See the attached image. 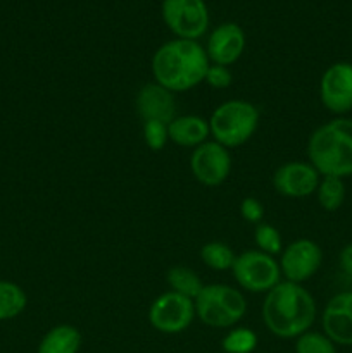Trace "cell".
<instances>
[{"instance_id":"30bf717a","label":"cell","mask_w":352,"mask_h":353,"mask_svg":"<svg viewBox=\"0 0 352 353\" xmlns=\"http://www.w3.org/2000/svg\"><path fill=\"white\" fill-rule=\"evenodd\" d=\"M190 171L204 186H219L231 172V154L226 147L214 140L193 148L190 155Z\"/></svg>"},{"instance_id":"5b68a950","label":"cell","mask_w":352,"mask_h":353,"mask_svg":"<svg viewBox=\"0 0 352 353\" xmlns=\"http://www.w3.org/2000/svg\"><path fill=\"white\" fill-rule=\"evenodd\" d=\"M195 317L202 324L216 330H228L233 327L244 319L247 312V300L240 290L230 285H204L197 299Z\"/></svg>"},{"instance_id":"ba28073f","label":"cell","mask_w":352,"mask_h":353,"mask_svg":"<svg viewBox=\"0 0 352 353\" xmlns=\"http://www.w3.org/2000/svg\"><path fill=\"white\" fill-rule=\"evenodd\" d=\"M148 323L155 331L164 334H178L190 327L195 319V305L192 299L175 292L161 293L148 307Z\"/></svg>"},{"instance_id":"ffe728a7","label":"cell","mask_w":352,"mask_h":353,"mask_svg":"<svg viewBox=\"0 0 352 353\" xmlns=\"http://www.w3.org/2000/svg\"><path fill=\"white\" fill-rule=\"evenodd\" d=\"M345 183L342 178L335 176H321V181L316 190V199L321 209L326 212H335L345 202Z\"/></svg>"},{"instance_id":"9c48e42d","label":"cell","mask_w":352,"mask_h":353,"mask_svg":"<svg viewBox=\"0 0 352 353\" xmlns=\"http://www.w3.org/2000/svg\"><path fill=\"white\" fill-rule=\"evenodd\" d=\"M278 264L282 276H285V281L302 285L320 271L323 264V250L316 241L309 238H299L283 247Z\"/></svg>"},{"instance_id":"9a60e30c","label":"cell","mask_w":352,"mask_h":353,"mask_svg":"<svg viewBox=\"0 0 352 353\" xmlns=\"http://www.w3.org/2000/svg\"><path fill=\"white\" fill-rule=\"evenodd\" d=\"M137 112L141 121H161L169 124L176 117L175 93L155 81L145 83L137 93Z\"/></svg>"},{"instance_id":"7402d4cb","label":"cell","mask_w":352,"mask_h":353,"mask_svg":"<svg viewBox=\"0 0 352 353\" xmlns=\"http://www.w3.org/2000/svg\"><path fill=\"white\" fill-rule=\"evenodd\" d=\"M221 347L226 353H252L257 347V334L248 327H231L224 334Z\"/></svg>"},{"instance_id":"d6986e66","label":"cell","mask_w":352,"mask_h":353,"mask_svg":"<svg viewBox=\"0 0 352 353\" xmlns=\"http://www.w3.org/2000/svg\"><path fill=\"white\" fill-rule=\"evenodd\" d=\"M28 296L19 285L12 281H0V321L16 319L24 312Z\"/></svg>"},{"instance_id":"e0dca14e","label":"cell","mask_w":352,"mask_h":353,"mask_svg":"<svg viewBox=\"0 0 352 353\" xmlns=\"http://www.w3.org/2000/svg\"><path fill=\"white\" fill-rule=\"evenodd\" d=\"M81 333L71 324H59L50 327L41 338L37 353H79Z\"/></svg>"},{"instance_id":"277c9868","label":"cell","mask_w":352,"mask_h":353,"mask_svg":"<svg viewBox=\"0 0 352 353\" xmlns=\"http://www.w3.org/2000/svg\"><path fill=\"white\" fill-rule=\"evenodd\" d=\"M259 109L254 103L231 99L219 103L207 121L213 140L231 150L242 147L254 137L259 128Z\"/></svg>"},{"instance_id":"8fae6325","label":"cell","mask_w":352,"mask_h":353,"mask_svg":"<svg viewBox=\"0 0 352 353\" xmlns=\"http://www.w3.org/2000/svg\"><path fill=\"white\" fill-rule=\"evenodd\" d=\"M320 100L328 112L344 117L352 110V62L328 65L320 79Z\"/></svg>"},{"instance_id":"3957f363","label":"cell","mask_w":352,"mask_h":353,"mask_svg":"<svg viewBox=\"0 0 352 353\" xmlns=\"http://www.w3.org/2000/svg\"><path fill=\"white\" fill-rule=\"evenodd\" d=\"M307 161L321 176H352V119L335 117L311 133Z\"/></svg>"},{"instance_id":"4fadbf2b","label":"cell","mask_w":352,"mask_h":353,"mask_svg":"<svg viewBox=\"0 0 352 353\" xmlns=\"http://www.w3.org/2000/svg\"><path fill=\"white\" fill-rule=\"evenodd\" d=\"M245 31L237 23H223L214 28L206 43V54L211 64L233 65L245 50Z\"/></svg>"},{"instance_id":"cb8c5ba5","label":"cell","mask_w":352,"mask_h":353,"mask_svg":"<svg viewBox=\"0 0 352 353\" xmlns=\"http://www.w3.org/2000/svg\"><path fill=\"white\" fill-rule=\"evenodd\" d=\"M295 353H337V345L324 333L309 330L295 338Z\"/></svg>"},{"instance_id":"d4e9b609","label":"cell","mask_w":352,"mask_h":353,"mask_svg":"<svg viewBox=\"0 0 352 353\" xmlns=\"http://www.w3.org/2000/svg\"><path fill=\"white\" fill-rule=\"evenodd\" d=\"M141 134H144L145 145H147L152 152L162 150L169 141L168 124L161 123V121H144Z\"/></svg>"},{"instance_id":"44dd1931","label":"cell","mask_w":352,"mask_h":353,"mask_svg":"<svg viewBox=\"0 0 352 353\" xmlns=\"http://www.w3.org/2000/svg\"><path fill=\"white\" fill-rule=\"evenodd\" d=\"M200 259L213 271H230L235 264V252L223 241H209L200 248Z\"/></svg>"},{"instance_id":"ac0fdd59","label":"cell","mask_w":352,"mask_h":353,"mask_svg":"<svg viewBox=\"0 0 352 353\" xmlns=\"http://www.w3.org/2000/svg\"><path fill=\"white\" fill-rule=\"evenodd\" d=\"M166 281H168L171 292L179 293V295L192 300H195L200 290L204 288L200 276L193 269L186 268V265H173L168 274H166Z\"/></svg>"},{"instance_id":"7c38bea8","label":"cell","mask_w":352,"mask_h":353,"mask_svg":"<svg viewBox=\"0 0 352 353\" xmlns=\"http://www.w3.org/2000/svg\"><path fill=\"white\" fill-rule=\"evenodd\" d=\"M271 181L278 195L285 199H306L316 193L321 174L309 161H290L276 169Z\"/></svg>"},{"instance_id":"6da1fadb","label":"cell","mask_w":352,"mask_h":353,"mask_svg":"<svg viewBox=\"0 0 352 353\" xmlns=\"http://www.w3.org/2000/svg\"><path fill=\"white\" fill-rule=\"evenodd\" d=\"M317 305L302 285L280 281L262 302V323L266 330L283 340H295L313 327Z\"/></svg>"},{"instance_id":"83f0119b","label":"cell","mask_w":352,"mask_h":353,"mask_svg":"<svg viewBox=\"0 0 352 353\" xmlns=\"http://www.w3.org/2000/svg\"><path fill=\"white\" fill-rule=\"evenodd\" d=\"M338 262H340V269L352 278V243L345 245L340 252V257H338Z\"/></svg>"},{"instance_id":"8992f818","label":"cell","mask_w":352,"mask_h":353,"mask_svg":"<svg viewBox=\"0 0 352 353\" xmlns=\"http://www.w3.org/2000/svg\"><path fill=\"white\" fill-rule=\"evenodd\" d=\"M231 272L237 285L251 293L266 295L282 281V269H280L278 261L257 248L237 255Z\"/></svg>"},{"instance_id":"2e32d148","label":"cell","mask_w":352,"mask_h":353,"mask_svg":"<svg viewBox=\"0 0 352 353\" xmlns=\"http://www.w3.org/2000/svg\"><path fill=\"white\" fill-rule=\"evenodd\" d=\"M169 141L183 148H197L206 143L211 137L209 121L204 117L188 114V116H176L168 124Z\"/></svg>"},{"instance_id":"7a4b0ae2","label":"cell","mask_w":352,"mask_h":353,"mask_svg":"<svg viewBox=\"0 0 352 353\" xmlns=\"http://www.w3.org/2000/svg\"><path fill=\"white\" fill-rule=\"evenodd\" d=\"M150 65L157 85L173 93H182L202 85L211 61L199 41L175 38L154 52Z\"/></svg>"},{"instance_id":"484cf974","label":"cell","mask_w":352,"mask_h":353,"mask_svg":"<svg viewBox=\"0 0 352 353\" xmlns=\"http://www.w3.org/2000/svg\"><path fill=\"white\" fill-rule=\"evenodd\" d=\"M204 83L213 90H226L233 83V74H231L230 68H226V65L211 64L206 72V78H204Z\"/></svg>"},{"instance_id":"52a82bcc","label":"cell","mask_w":352,"mask_h":353,"mask_svg":"<svg viewBox=\"0 0 352 353\" xmlns=\"http://www.w3.org/2000/svg\"><path fill=\"white\" fill-rule=\"evenodd\" d=\"M161 12L176 38L199 41L207 33L209 10L204 0H162Z\"/></svg>"},{"instance_id":"5bb4252c","label":"cell","mask_w":352,"mask_h":353,"mask_svg":"<svg viewBox=\"0 0 352 353\" xmlns=\"http://www.w3.org/2000/svg\"><path fill=\"white\" fill-rule=\"evenodd\" d=\"M323 333L342 347H352V292H340L328 300L321 314Z\"/></svg>"},{"instance_id":"603a6c76","label":"cell","mask_w":352,"mask_h":353,"mask_svg":"<svg viewBox=\"0 0 352 353\" xmlns=\"http://www.w3.org/2000/svg\"><path fill=\"white\" fill-rule=\"evenodd\" d=\"M254 243L257 250L264 252L268 255H278L283 250L282 233L275 226L268 223H261L254 230Z\"/></svg>"},{"instance_id":"4316f807","label":"cell","mask_w":352,"mask_h":353,"mask_svg":"<svg viewBox=\"0 0 352 353\" xmlns=\"http://www.w3.org/2000/svg\"><path fill=\"white\" fill-rule=\"evenodd\" d=\"M240 216L244 221L257 226L264 219V205H262L261 200L254 199V196H247L240 202Z\"/></svg>"}]
</instances>
